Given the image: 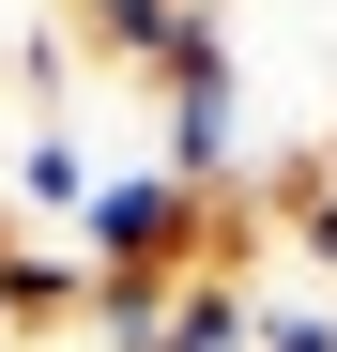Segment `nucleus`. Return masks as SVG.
I'll return each mask as SVG.
<instances>
[{"label": "nucleus", "mask_w": 337, "mask_h": 352, "mask_svg": "<svg viewBox=\"0 0 337 352\" xmlns=\"http://www.w3.org/2000/svg\"><path fill=\"white\" fill-rule=\"evenodd\" d=\"M215 214L230 199H199L184 168H153V153H123V168H92V199H77V276H199L215 261Z\"/></svg>", "instance_id": "f257e3e1"}, {"label": "nucleus", "mask_w": 337, "mask_h": 352, "mask_svg": "<svg viewBox=\"0 0 337 352\" xmlns=\"http://www.w3.org/2000/svg\"><path fill=\"white\" fill-rule=\"evenodd\" d=\"M77 31H92V62H107V77H138V92L199 77V62H230V0H77Z\"/></svg>", "instance_id": "f03ea898"}, {"label": "nucleus", "mask_w": 337, "mask_h": 352, "mask_svg": "<svg viewBox=\"0 0 337 352\" xmlns=\"http://www.w3.org/2000/svg\"><path fill=\"white\" fill-rule=\"evenodd\" d=\"M307 184H337V123H322V168H307Z\"/></svg>", "instance_id": "39448f33"}, {"label": "nucleus", "mask_w": 337, "mask_h": 352, "mask_svg": "<svg viewBox=\"0 0 337 352\" xmlns=\"http://www.w3.org/2000/svg\"><path fill=\"white\" fill-rule=\"evenodd\" d=\"M246 352H337V291L322 276H246Z\"/></svg>", "instance_id": "20e7f679"}, {"label": "nucleus", "mask_w": 337, "mask_h": 352, "mask_svg": "<svg viewBox=\"0 0 337 352\" xmlns=\"http://www.w3.org/2000/svg\"><path fill=\"white\" fill-rule=\"evenodd\" d=\"M16 199L77 230V199H92V138H77V107H31V123H16Z\"/></svg>", "instance_id": "7ed1b4c3"}]
</instances>
